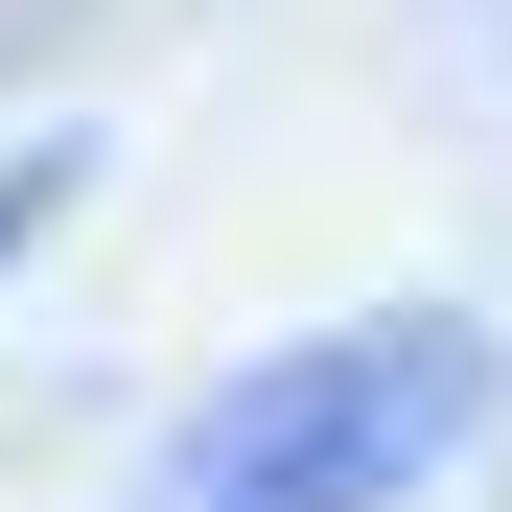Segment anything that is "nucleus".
<instances>
[{
  "label": "nucleus",
  "instance_id": "nucleus-1",
  "mask_svg": "<svg viewBox=\"0 0 512 512\" xmlns=\"http://www.w3.org/2000/svg\"><path fill=\"white\" fill-rule=\"evenodd\" d=\"M466 419H489V326L373 303V326H326V350L233 373V396L187 419V466H163V512H396Z\"/></svg>",
  "mask_w": 512,
  "mask_h": 512
},
{
  "label": "nucleus",
  "instance_id": "nucleus-2",
  "mask_svg": "<svg viewBox=\"0 0 512 512\" xmlns=\"http://www.w3.org/2000/svg\"><path fill=\"white\" fill-rule=\"evenodd\" d=\"M47 210H70V140H47V163H0V280L47 256Z\"/></svg>",
  "mask_w": 512,
  "mask_h": 512
}]
</instances>
